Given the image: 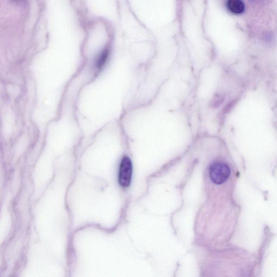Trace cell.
<instances>
[{"label":"cell","instance_id":"obj_3","mask_svg":"<svg viewBox=\"0 0 277 277\" xmlns=\"http://www.w3.org/2000/svg\"><path fill=\"white\" fill-rule=\"evenodd\" d=\"M227 6L229 11L234 14L243 13L245 10L244 4L241 0H228Z\"/></svg>","mask_w":277,"mask_h":277},{"label":"cell","instance_id":"obj_6","mask_svg":"<svg viewBox=\"0 0 277 277\" xmlns=\"http://www.w3.org/2000/svg\"><path fill=\"white\" fill-rule=\"evenodd\" d=\"M249 1H251V2H254V1H256V0H249Z\"/></svg>","mask_w":277,"mask_h":277},{"label":"cell","instance_id":"obj_4","mask_svg":"<svg viewBox=\"0 0 277 277\" xmlns=\"http://www.w3.org/2000/svg\"><path fill=\"white\" fill-rule=\"evenodd\" d=\"M108 56V52L107 50H104V51L101 54L97 62V65L99 68L102 67L106 62H107Z\"/></svg>","mask_w":277,"mask_h":277},{"label":"cell","instance_id":"obj_5","mask_svg":"<svg viewBox=\"0 0 277 277\" xmlns=\"http://www.w3.org/2000/svg\"><path fill=\"white\" fill-rule=\"evenodd\" d=\"M225 97L223 94L218 95L217 96L215 97L213 102V107H218L221 104L224 102Z\"/></svg>","mask_w":277,"mask_h":277},{"label":"cell","instance_id":"obj_1","mask_svg":"<svg viewBox=\"0 0 277 277\" xmlns=\"http://www.w3.org/2000/svg\"><path fill=\"white\" fill-rule=\"evenodd\" d=\"M230 174L229 166L224 163L216 162L210 166V177L215 184L224 183L230 177Z\"/></svg>","mask_w":277,"mask_h":277},{"label":"cell","instance_id":"obj_7","mask_svg":"<svg viewBox=\"0 0 277 277\" xmlns=\"http://www.w3.org/2000/svg\"><path fill=\"white\" fill-rule=\"evenodd\" d=\"M14 1H21V0H14Z\"/></svg>","mask_w":277,"mask_h":277},{"label":"cell","instance_id":"obj_2","mask_svg":"<svg viewBox=\"0 0 277 277\" xmlns=\"http://www.w3.org/2000/svg\"><path fill=\"white\" fill-rule=\"evenodd\" d=\"M133 166L131 160L125 157L121 162L119 173V184L124 188L128 187L132 179Z\"/></svg>","mask_w":277,"mask_h":277}]
</instances>
